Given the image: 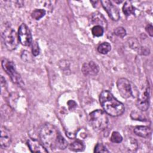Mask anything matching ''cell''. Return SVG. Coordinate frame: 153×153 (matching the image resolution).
<instances>
[{
	"label": "cell",
	"mask_w": 153,
	"mask_h": 153,
	"mask_svg": "<svg viewBox=\"0 0 153 153\" xmlns=\"http://www.w3.org/2000/svg\"><path fill=\"white\" fill-rule=\"evenodd\" d=\"M1 36L4 44L8 50H14L16 48L19 39L16 31L12 27L10 26H5Z\"/></svg>",
	"instance_id": "cell-4"
},
{
	"label": "cell",
	"mask_w": 153,
	"mask_h": 153,
	"mask_svg": "<svg viewBox=\"0 0 153 153\" xmlns=\"http://www.w3.org/2000/svg\"><path fill=\"white\" fill-rule=\"evenodd\" d=\"M18 36L20 42L24 46H29L32 42L30 30L25 23H22L19 27Z\"/></svg>",
	"instance_id": "cell-7"
},
{
	"label": "cell",
	"mask_w": 153,
	"mask_h": 153,
	"mask_svg": "<svg viewBox=\"0 0 153 153\" xmlns=\"http://www.w3.org/2000/svg\"><path fill=\"white\" fill-rule=\"evenodd\" d=\"M146 30L151 36H152V35H153V27H152V25L151 24H149L146 26Z\"/></svg>",
	"instance_id": "cell-28"
},
{
	"label": "cell",
	"mask_w": 153,
	"mask_h": 153,
	"mask_svg": "<svg viewBox=\"0 0 153 153\" xmlns=\"http://www.w3.org/2000/svg\"><path fill=\"white\" fill-rule=\"evenodd\" d=\"M45 14V11L43 9H35L31 14V16L35 20H39Z\"/></svg>",
	"instance_id": "cell-20"
},
{
	"label": "cell",
	"mask_w": 153,
	"mask_h": 153,
	"mask_svg": "<svg viewBox=\"0 0 153 153\" xmlns=\"http://www.w3.org/2000/svg\"><path fill=\"white\" fill-rule=\"evenodd\" d=\"M26 53H23L22 54V58L25 61H29V59H30L31 57L29 53V52L25 51Z\"/></svg>",
	"instance_id": "cell-27"
},
{
	"label": "cell",
	"mask_w": 153,
	"mask_h": 153,
	"mask_svg": "<svg viewBox=\"0 0 153 153\" xmlns=\"http://www.w3.org/2000/svg\"><path fill=\"white\" fill-rule=\"evenodd\" d=\"M84 146L80 140H75L70 145V149L74 151H81L83 150Z\"/></svg>",
	"instance_id": "cell-18"
},
{
	"label": "cell",
	"mask_w": 153,
	"mask_h": 153,
	"mask_svg": "<svg viewBox=\"0 0 153 153\" xmlns=\"http://www.w3.org/2000/svg\"><path fill=\"white\" fill-rule=\"evenodd\" d=\"M111 49V46L108 42H103L100 44L97 47V51L99 53L105 54L110 51Z\"/></svg>",
	"instance_id": "cell-17"
},
{
	"label": "cell",
	"mask_w": 153,
	"mask_h": 153,
	"mask_svg": "<svg viewBox=\"0 0 153 153\" xmlns=\"http://www.w3.org/2000/svg\"><path fill=\"white\" fill-rule=\"evenodd\" d=\"M1 65L3 69L8 75L14 83L18 85H22L23 84L22 79L20 74L17 72L13 62L4 58L1 61Z\"/></svg>",
	"instance_id": "cell-5"
},
{
	"label": "cell",
	"mask_w": 153,
	"mask_h": 153,
	"mask_svg": "<svg viewBox=\"0 0 153 153\" xmlns=\"http://www.w3.org/2000/svg\"><path fill=\"white\" fill-rule=\"evenodd\" d=\"M114 33L120 38H124L126 35V30L123 27H118L115 29Z\"/></svg>",
	"instance_id": "cell-25"
},
{
	"label": "cell",
	"mask_w": 153,
	"mask_h": 153,
	"mask_svg": "<svg viewBox=\"0 0 153 153\" xmlns=\"http://www.w3.org/2000/svg\"><path fill=\"white\" fill-rule=\"evenodd\" d=\"M27 144L32 152H47L48 151L38 140L30 139L27 141Z\"/></svg>",
	"instance_id": "cell-12"
},
{
	"label": "cell",
	"mask_w": 153,
	"mask_h": 153,
	"mask_svg": "<svg viewBox=\"0 0 153 153\" xmlns=\"http://www.w3.org/2000/svg\"><path fill=\"white\" fill-rule=\"evenodd\" d=\"M99 102L104 111L111 116H120L125 111L124 105L115 98L113 94L108 90H104L100 93Z\"/></svg>",
	"instance_id": "cell-1"
},
{
	"label": "cell",
	"mask_w": 153,
	"mask_h": 153,
	"mask_svg": "<svg viewBox=\"0 0 153 153\" xmlns=\"http://www.w3.org/2000/svg\"><path fill=\"white\" fill-rule=\"evenodd\" d=\"M94 152H109V151L107 149L106 146L102 143H97L94 148Z\"/></svg>",
	"instance_id": "cell-24"
},
{
	"label": "cell",
	"mask_w": 153,
	"mask_h": 153,
	"mask_svg": "<svg viewBox=\"0 0 153 153\" xmlns=\"http://www.w3.org/2000/svg\"><path fill=\"white\" fill-rule=\"evenodd\" d=\"M117 86L121 96L125 99L133 97V88L132 84L127 79L121 78L117 82Z\"/></svg>",
	"instance_id": "cell-6"
},
{
	"label": "cell",
	"mask_w": 153,
	"mask_h": 153,
	"mask_svg": "<svg viewBox=\"0 0 153 153\" xmlns=\"http://www.w3.org/2000/svg\"><path fill=\"white\" fill-rule=\"evenodd\" d=\"M103 32H104L103 28L100 26H94L91 29V32L93 35L97 37L102 36Z\"/></svg>",
	"instance_id": "cell-23"
},
{
	"label": "cell",
	"mask_w": 153,
	"mask_h": 153,
	"mask_svg": "<svg viewBox=\"0 0 153 153\" xmlns=\"http://www.w3.org/2000/svg\"><path fill=\"white\" fill-rule=\"evenodd\" d=\"M91 21L93 24L96 25V26H100L103 29L106 28L107 27L108 23L106 19L98 11H96L92 14Z\"/></svg>",
	"instance_id": "cell-13"
},
{
	"label": "cell",
	"mask_w": 153,
	"mask_h": 153,
	"mask_svg": "<svg viewBox=\"0 0 153 153\" xmlns=\"http://www.w3.org/2000/svg\"><path fill=\"white\" fill-rule=\"evenodd\" d=\"M125 146L128 150L135 151L137 148V143L135 139L133 138H129V139L127 140L126 142Z\"/></svg>",
	"instance_id": "cell-16"
},
{
	"label": "cell",
	"mask_w": 153,
	"mask_h": 153,
	"mask_svg": "<svg viewBox=\"0 0 153 153\" xmlns=\"http://www.w3.org/2000/svg\"><path fill=\"white\" fill-rule=\"evenodd\" d=\"M134 133L138 136L146 138L148 137L151 134V129L150 127L145 126H136L134 128Z\"/></svg>",
	"instance_id": "cell-14"
},
{
	"label": "cell",
	"mask_w": 153,
	"mask_h": 153,
	"mask_svg": "<svg viewBox=\"0 0 153 153\" xmlns=\"http://www.w3.org/2000/svg\"><path fill=\"white\" fill-rule=\"evenodd\" d=\"M123 11L126 16H128L131 14H134L135 8L130 2L126 1L123 7Z\"/></svg>",
	"instance_id": "cell-15"
},
{
	"label": "cell",
	"mask_w": 153,
	"mask_h": 153,
	"mask_svg": "<svg viewBox=\"0 0 153 153\" xmlns=\"http://www.w3.org/2000/svg\"><path fill=\"white\" fill-rule=\"evenodd\" d=\"M11 142V136L10 132L5 127H1L0 145L2 148H5L10 146Z\"/></svg>",
	"instance_id": "cell-11"
},
{
	"label": "cell",
	"mask_w": 153,
	"mask_h": 153,
	"mask_svg": "<svg viewBox=\"0 0 153 153\" xmlns=\"http://www.w3.org/2000/svg\"><path fill=\"white\" fill-rule=\"evenodd\" d=\"M110 140L113 143H119L122 142L123 137L118 131H114L111 134Z\"/></svg>",
	"instance_id": "cell-22"
},
{
	"label": "cell",
	"mask_w": 153,
	"mask_h": 153,
	"mask_svg": "<svg viewBox=\"0 0 153 153\" xmlns=\"http://www.w3.org/2000/svg\"><path fill=\"white\" fill-rule=\"evenodd\" d=\"M149 106V85L138 96L136 106L142 111H146Z\"/></svg>",
	"instance_id": "cell-8"
},
{
	"label": "cell",
	"mask_w": 153,
	"mask_h": 153,
	"mask_svg": "<svg viewBox=\"0 0 153 153\" xmlns=\"http://www.w3.org/2000/svg\"><path fill=\"white\" fill-rule=\"evenodd\" d=\"M128 46L133 50L139 51L140 48L139 42L138 40L135 38H130L128 39Z\"/></svg>",
	"instance_id": "cell-21"
},
{
	"label": "cell",
	"mask_w": 153,
	"mask_h": 153,
	"mask_svg": "<svg viewBox=\"0 0 153 153\" xmlns=\"http://www.w3.org/2000/svg\"><path fill=\"white\" fill-rule=\"evenodd\" d=\"M57 128L53 124L46 123L40 129L39 136L42 144L48 150L56 148V143L59 135Z\"/></svg>",
	"instance_id": "cell-2"
},
{
	"label": "cell",
	"mask_w": 153,
	"mask_h": 153,
	"mask_svg": "<svg viewBox=\"0 0 153 153\" xmlns=\"http://www.w3.org/2000/svg\"><path fill=\"white\" fill-rule=\"evenodd\" d=\"M81 71L85 76H94L98 74L99 71V66L93 61H90L83 64Z\"/></svg>",
	"instance_id": "cell-10"
},
{
	"label": "cell",
	"mask_w": 153,
	"mask_h": 153,
	"mask_svg": "<svg viewBox=\"0 0 153 153\" xmlns=\"http://www.w3.org/2000/svg\"><path fill=\"white\" fill-rule=\"evenodd\" d=\"M39 52H40V49H39V45H38V42L36 41L33 42L32 45V54L34 56H36L39 55Z\"/></svg>",
	"instance_id": "cell-26"
},
{
	"label": "cell",
	"mask_w": 153,
	"mask_h": 153,
	"mask_svg": "<svg viewBox=\"0 0 153 153\" xmlns=\"http://www.w3.org/2000/svg\"><path fill=\"white\" fill-rule=\"evenodd\" d=\"M90 125L97 130H105L108 124V118L106 113L100 109H97L90 114Z\"/></svg>",
	"instance_id": "cell-3"
},
{
	"label": "cell",
	"mask_w": 153,
	"mask_h": 153,
	"mask_svg": "<svg viewBox=\"0 0 153 153\" xmlns=\"http://www.w3.org/2000/svg\"><path fill=\"white\" fill-rule=\"evenodd\" d=\"M103 8L107 12L109 17L114 21H117L120 19V13L117 8L110 1L105 0L100 2Z\"/></svg>",
	"instance_id": "cell-9"
},
{
	"label": "cell",
	"mask_w": 153,
	"mask_h": 153,
	"mask_svg": "<svg viewBox=\"0 0 153 153\" xmlns=\"http://www.w3.org/2000/svg\"><path fill=\"white\" fill-rule=\"evenodd\" d=\"M68 146V142L67 141L64 139V137L59 134L57 141L56 143V148L59 149H65Z\"/></svg>",
	"instance_id": "cell-19"
}]
</instances>
